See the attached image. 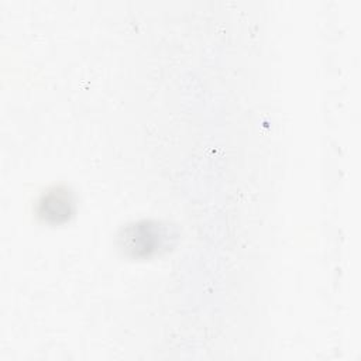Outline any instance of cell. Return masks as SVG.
Returning <instances> with one entry per match:
<instances>
[{
  "label": "cell",
  "instance_id": "cell-1",
  "mask_svg": "<svg viewBox=\"0 0 361 361\" xmlns=\"http://www.w3.org/2000/svg\"><path fill=\"white\" fill-rule=\"evenodd\" d=\"M176 234L173 230L158 220L142 219L124 226L118 234V248L130 258H151L168 251Z\"/></svg>",
  "mask_w": 361,
  "mask_h": 361
},
{
  "label": "cell",
  "instance_id": "cell-2",
  "mask_svg": "<svg viewBox=\"0 0 361 361\" xmlns=\"http://www.w3.org/2000/svg\"><path fill=\"white\" fill-rule=\"evenodd\" d=\"M34 212L42 223L52 226L66 223L76 213L75 193L66 185L49 186L38 196Z\"/></svg>",
  "mask_w": 361,
  "mask_h": 361
}]
</instances>
